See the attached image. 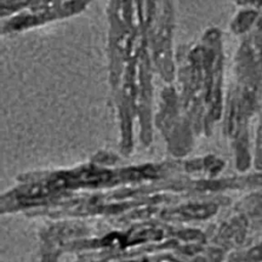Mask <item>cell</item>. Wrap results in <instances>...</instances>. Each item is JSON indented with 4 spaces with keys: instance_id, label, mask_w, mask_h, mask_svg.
<instances>
[{
    "instance_id": "1",
    "label": "cell",
    "mask_w": 262,
    "mask_h": 262,
    "mask_svg": "<svg viewBox=\"0 0 262 262\" xmlns=\"http://www.w3.org/2000/svg\"><path fill=\"white\" fill-rule=\"evenodd\" d=\"M233 262H262V241L239 253Z\"/></svg>"
}]
</instances>
